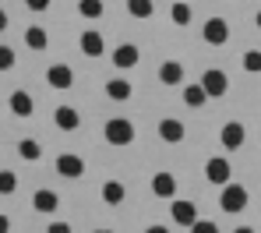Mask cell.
<instances>
[{"label":"cell","instance_id":"6da1fadb","mask_svg":"<svg viewBox=\"0 0 261 233\" xmlns=\"http://www.w3.org/2000/svg\"><path fill=\"white\" fill-rule=\"evenodd\" d=\"M219 209H222V212H229V216L244 212V209H247V187L229 180V184L222 187V194H219Z\"/></svg>","mask_w":261,"mask_h":233},{"label":"cell","instance_id":"7a4b0ae2","mask_svg":"<svg viewBox=\"0 0 261 233\" xmlns=\"http://www.w3.org/2000/svg\"><path fill=\"white\" fill-rule=\"evenodd\" d=\"M102 135H106L110 145H130L134 141V124L124 120V117H110L106 127H102Z\"/></svg>","mask_w":261,"mask_h":233},{"label":"cell","instance_id":"3957f363","mask_svg":"<svg viewBox=\"0 0 261 233\" xmlns=\"http://www.w3.org/2000/svg\"><path fill=\"white\" fill-rule=\"evenodd\" d=\"M57 173H60L64 180H78V177L85 173V159L74 156V152H64V156H57Z\"/></svg>","mask_w":261,"mask_h":233},{"label":"cell","instance_id":"277c9868","mask_svg":"<svg viewBox=\"0 0 261 233\" xmlns=\"http://www.w3.org/2000/svg\"><path fill=\"white\" fill-rule=\"evenodd\" d=\"M201 36H205L208 46H226V39H229V21H226V18H208L205 29H201Z\"/></svg>","mask_w":261,"mask_h":233},{"label":"cell","instance_id":"5b68a950","mask_svg":"<svg viewBox=\"0 0 261 233\" xmlns=\"http://www.w3.org/2000/svg\"><path fill=\"white\" fill-rule=\"evenodd\" d=\"M229 173H233V166H229V159L226 156H212L208 163H205V177H208V184H229Z\"/></svg>","mask_w":261,"mask_h":233},{"label":"cell","instance_id":"8992f818","mask_svg":"<svg viewBox=\"0 0 261 233\" xmlns=\"http://www.w3.org/2000/svg\"><path fill=\"white\" fill-rule=\"evenodd\" d=\"M201 89L212 95V99L226 95V89H229V78H226V71H219V67H208V71L201 74Z\"/></svg>","mask_w":261,"mask_h":233},{"label":"cell","instance_id":"52a82bcc","mask_svg":"<svg viewBox=\"0 0 261 233\" xmlns=\"http://www.w3.org/2000/svg\"><path fill=\"white\" fill-rule=\"evenodd\" d=\"M247 138V131H244V124H237V120H229V124H222V131H219V145L226 148V152H237L240 145Z\"/></svg>","mask_w":261,"mask_h":233},{"label":"cell","instance_id":"ba28073f","mask_svg":"<svg viewBox=\"0 0 261 233\" xmlns=\"http://www.w3.org/2000/svg\"><path fill=\"white\" fill-rule=\"evenodd\" d=\"M159 138L166 141V145H180V141L187 138V127H184L176 117H163V120H159Z\"/></svg>","mask_w":261,"mask_h":233},{"label":"cell","instance_id":"9c48e42d","mask_svg":"<svg viewBox=\"0 0 261 233\" xmlns=\"http://www.w3.org/2000/svg\"><path fill=\"white\" fill-rule=\"evenodd\" d=\"M46 82H49V89H71L74 85V71L67 64H53L46 71Z\"/></svg>","mask_w":261,"mask_h":233},{"label":"cell","instance_id":"30bf717a","mask_svg":"<svg viewBox=\"0 0 261 233\" xmlns=\"http://www.w3.org/2000/svg\"><path fill=\"white\" fill-rule=\"evenodd\" d=\"M32 209H36V212H43V216L57 212V209H60V194H57V191H49V187L36 191V194H32Z\"/></svg>","mask_w":261,"mask_h":233},{"label":"cell","instance_id":"8fae6325","mask_svg":"<svg viewBox=\"0 0 261 233\" xmlns=\"http://www.w3.org/2000/svg\"><path fill=\"white\" fill-rule=\"evenodd\" d=\"M141 60V49L134 46V43H120V46L113 49V64L120 67V71H127V67H134Z\"/></svg>","mask_w":261,"mask_h":233},{"label":"cell","instance_id":"7c38bea8","mask_svg":"<svg viewBox=\"0 0 261 233\" xmlns=\"http://www.w3.org/2000/svg\"><path fill=\"white\" fill-rule=\"evenodd\" d=\"M170 216H173V223H180V226H194V223H198L194 201H173V205H170Z\"/></svg>","mask_w":261,"mask_h":233},{"label":"cell","instance_id":"4fadbf2b","mask_svg":"<svg viewBox=\"0 0 261 233\" xmlns=\"http://www.w3.org/2000/svg\"><path fill=\"white\" fill-rule=\"evenodd\" d=\"M152 194H155V198H173L176 194V177L166 173V170H163V173H152Z\"/></svg>","mask_w":261,"mask_h":233},{"label":"cell","instance_id":"5bb4252c","mask_svg":"<svg viewBox=\"0 0 261 233\" xmlns=\"http://www.w3.org/2000/svg\"><path fill=\"white\" fill-rule=\"evenodd\" d=\"M159 82H163V85H180V89H184V64H180V60H163Z\"/></svg>","mask_w":261,"mask_h":233},{"label":"cell","instance_id":"9a60e30c","mask_svg":"<svg viewBox=\"0 0 261 233\" xmlns=\"http://www.w3.org/2000/svg\"><path fill=\"white\" fill-rule=\"evenodd\" d=\"M32 110H36V102H32V95L25 92V89L11 92V113L14 117H32Z\"/></svg>","mask_w":261,"mask_h":233},{"label":"cell","instance_id":"2e32d148","mask_svg":"<svg viewBox=\"0 0 261 233\" xmlns=\"http://www.w3.org/2000/svg\"><path fill=\"white\" fill-rule=\"evenodd\" d=\"M53 117H57V127H60V131H78V127H82V117H78L74 106H57Z\"/></svg>","mask_w":261,"mask_h":233},{"label":"cell","instance_id":"e0dca14e","mask_svg":"<svg viewBox=\"0 0 261 233\" xmlns=\"http://www.w3.org/2000/svg\"><path fill=\"white\" fill-rule=\"evenodd\" d=\"M130 92H134V85H130L127 78H110V82H106V95H110V99H117V102L130 99Z\"/></svg>","mask_w":261,"mask_h":233},{"label":"cell","instance_id":"ac0fdd59","mask_svg":"<svg viewBox=\"0 0 261 233\" xmlns=\"http://www.w3.org/2000/svg\"><path fill=\"white\" fill-rule=\"evenodd\" d=\"M78 46H82L85 57L99 60V57H102V36H99V32H82V43H78Z\"/></svg>","mask_w":261,"mask_h":233},{"label":"cell","instance_id":"d6986e66","mask_svg":"<svg viewBox=\"0 0 261 233\" xmlns=\"http://www.w3.org/2000/svg\"><path fill=\"white\" fill-rule=\"evenodd\" d=\"M184 102H187V106H191V110H198V106H205V102H208V92H205V89H201V82H194V85H184Z\"/></svg>","mask_w":261,"mask_h":233},{"label":"cell","instance_id":"ffe728a7","mask_svg":"<svg viewBox=\"0 0 261 233\" xmlns=\"http://www.w3.org/2000/svg\"><path fill=\"white\" fill-rule=\"evenodd\" d=\"M25 46H29V49H36V53H43V49L49 46V36H46V29H39V25L25 29Z\"/></svg>","mask_w":261,"mask_h":233},{"label":"cell","instance_id":"44dd1931","mask_svg":"<svg viewBox=\"0 0 261 233\" xmlns=\"http://www.w3.org/2000/svg\"><path fill=\"white\" fill-rule=\"evenodd\" d=\"M127 14L138 18V21H148V18L155 14V4H152V0H127Z\"/></svg>","mask_w":261,"mask_h":233},{"label":"cell","instance_id":"7402d4cb","mask_svg":"<svg viewBox=\"0 0 261 233\" xmlns=\"http://www.w3.org/2000/svg\"><path fill=\"white\" fill-rule=\"evenodd\" d=\"M18 156H21L25 163H36V159L43 156V145H39L36 138H21L18 141Z\"/></svg>","mask_w":261,"mask_h":233},{"label":"cell","instance_id":"603a6c76","mask_svg":"<svg viewBox=\"0 0 261 233\" xmlns=\"http://www.w3.org/2000/svg\"><path fill=\"white\" fill-rule=\"evenodd\" d=\"M102 201H106V205H120V201H124V184H120V180H106V184H102Z\"/></svg>","mask_w":261,"mask_h":233},{"label":"cell","instance_id":"cb8c5ba5","mask_svg":"<svg viewBox=\"0 0 261 233\" xmlns=\"http://www.w3.org/2000/svg\"><path fill=\"white\" fill-rule=\"evenodd\" d=\"M102 11H106L102 0H78V14L88 18V21H92V18H102Z\"/></svg>","mask_w":261,"mask_h":233},{"label":"cell","instance_id":"d4e9b609","mask_svg":"<svg viewBox=\"0 0 261 233\" xmlns=\"http://www.w3.org/2000/svg\"><path fill=\"white\" fill-rule=\"evenodd\" d=\"M170 18H173V25H187L191 21V4H180L176 0L173 7H170Z\"/></svg>","mask_w":261,"mask_h":233},{"label":"cell","instance_id":"484cf974","mask_svg":"<svg viewBox=\"0 0 261 233\" xmlns=\"http://www.w3.org/2000/svg\"><path fill=\"white\" fill-rule=\"evenodd\" d=\"M244 71L247 74H261V49H247L244 53Z\"/></svg>","mask_w":261,"mask_h":233},{"label":"cell","instance_id":"4316f807","mask_svg":"<svg viewBox=\"0 0 261 233\" xmlns=\"http://www.w3.org/2000/svg\"><path fill=\"white\" fill-rule=\"evenodd\" d=\"M14 191H18V173L0 170V194H14Z\"/></svg>","mask_w":261,"mask_h":233},{"label":"cell","instance_id":"83f0119b","mask_svg":"<svg viewBox=\"0 0 261 233\" xmlns=\"http://www.w3.org/2000/svg\"><path fill=\"white\" fill-rule=\"evenodd\" d=\"M14 60H18V57H14V49L0 43V71H11V67H14Z\"/></svg>","mask_w":261,"mask_h":233},{"label":"cell","instance_id":"f1b7e54d","mask_svg":"<svg viewBox=\"0 0 261 233\" xmlns=\"http://www.w3.org/2000/svg\"><path fill=\"white\" fill-rule=\"evenodd\" d=\"M191 233H219V226L212 223V219H198V223L191 226Z\"/></svg>","mask_w":261,"mask_h":233},{"label":"cell","instance_id":"f546056e","mask_svg":"<svg viewBox=\"0 0 261 233\" xmlns=\"http://www.w3.org/2000/svg\"><path fill=\"white\" fill-rule=\"evenodd\" d=\"M46 233H74V230H71V223L57 219V223H49V226H46Z\"/></svg>","mask_w":261,"mask_h":233},{"label":"cell","instance_id":"4dcf8cb0","mask_svg":"<svg viewBox=\"0 0 261 233\" xmlns=\"http://www.w3.org/2000/svg\"><path fill=\"white\" fill-rule=\"evenodd\" d=\"M25 7H29V11H46L49 0H25Z\"/></svg>","mask_w":261,"mask_h":233},{"label":"cell","instance_id":"1f68e13d","mask_svg":"<svg viewBox=\"0 0 261 233\" xmlns=\"http://www.w3.org/2000/svg\"><path fill=\"white\" fill-rule=\"evenodd\" d=\"M145 233H170V230H166L163 223H152V226H148V230H145Z\"/></svg>","mask_w":261,"mask_h":233},{"label":"cell","instance_id":"d6a6232c","mask_svg":"<svg viewBox=\"0 0 261 233\" xmlns=\"http://www.w3.org/2000/svg\"><path fill=\"white\" fill-rule=\"evenodd\" d=\"M0 233H11V219L7 216H0Z\"/></svg>","mask_w":261,"mask_h":233},{"label":"cell","instance_id":"836d02e7","mask_svg":"<svg viewBox=\"0 0 261 233\" xmlns=\"http://www.w3.org/2000/svg\"><path fill=\"white\" fill-rule=\"evenodd\" d=\"M7 25H11V21H7V11H4V7H0V32H4V29H7Z\"/></svg>","mask_w":261,"mask_h":233},{"label":"cell","instance_id":"e575fe53","mask_svg":"<svg viewBox=\"0 0 261 233\" xmlns=\"http://www.w3.org/2000/svg\"><path fill=\"white\" fill-rule=\"evenodd\" d=\"M233 233H254V226H237Z\"/></svg>","mask_w":261,"mask_h":233},{"label":"cell","instance_id":"d590c367","mask_svg":"<svg viewBox=\"0 0 261 233\" xmlns=\"http://www.w3.org/2000/svg\"><path fill=\"white\" fill-rule=\"evenodd\" d=\"M254 25H258V29H261V11H258V14H254Z\"/></svg>","mask_w":261,"mask_h":233},{"label":"cell","instance_id":"8d00e7d4","mask_svg":"<svg viewBox=\"0 0 261 233\" xmlns=\"http://www.w3.org/2000/svg\"><path fill=\"white\" fill-rule=\"evenodd\" d=\"M92 233H113V230H92Z\"/></svg>","mask_w":261,"mask_h":233}]
</instances>
